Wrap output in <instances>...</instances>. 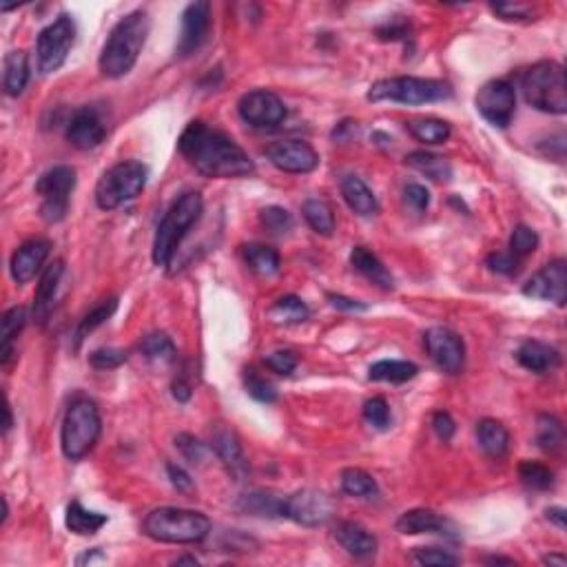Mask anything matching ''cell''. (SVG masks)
Segmentation results:
<instances>
[{"instance_id": "cell-33", "label": "cell", "mask_w": 567, "mask_h": 567, "mask_svg": "<svg viewBox=\"0 0 567 567\" xmlns=\"http://www.w3.org/2000/svg\"><path fill=\"white\" fill-rule=\"evenodd\" d=\"M536 445L545 455H559L565 445V425L556 415L536 416Z\"/></svg>"}, {"instance_id": "cell-47", "label": "cell", "mask_w": 567, "mask_h": 567, "mask_svg": "<svg viewBox=\"0 0 567 567\" xmlns=\"http://www.w3.org/2000/svg\"><path fill=\"white\" fill-rule=\"evenodd\" d=\"M129 359L127 350L122 348H113V346H107V348H98L89 355V364L95 370H115Z\"/></svg>"}, {"instance_id": "cell-64", "label": "cell", "mask_w": 567, "mask_h": 567, "mask_svg": "<svg viewBox=\"0 0 567 567\" xmlns=\"http://www.w3.org/2000/svg\"><path fill=\"white\" fill-rule=\"evenodd\" d=\"M175 565H182V563H189V565H198V559L195 556H182V559H175L173 561Z\"/></svg>"}, {"instance_id": "cell-14", "label": "cell", "mask_w": 567, "mask_h": 567, "mask_svg": "<svg viewBox=\"0 0 567 567\" xmlns=\"http://www.w3.org/2000/svg\"><path fill=\"white\" fill-rule=\"evenodd\" d=\"M425 353L445 375H461L465 368V344L455 330L435 326L424 335Z\"/></svg>"}, {"instance_id": "cell-44", "label": "cell", "mask_w": 567, "mask_h": 567, "mask_svg": "<svg viewBox=\"0 0 567 567\" xmlns=\"http://www.w3.org/2000/svg\"><path fill=\"white\" fill-rule=\"evenodd\" d=\"M536 249H539V235H536V230L525 227V224H516L510 235V253L514 255V258L525 259L530 258Z\"/></svg>"}, {"instance_id": "cell-50", "label": "cell", "mask_w": 567, "mask_h": 567, "mask_svg": "<svg viewBox=\"0 0 567 567\" xmlns=\"http://www.w3.org/2000/svg\"><path fill=\"white\" fill-rule=\"evenodd\" d=\"M485 266L496 275H503V278H512V275L519 273L521 269V259L514 258L510 250H496V253H490L488 259H485Z\"/></svg>"}, {"instance_id": "cell-39", "label": "cell", "mask_w": 567, "mask_h": 567, "mask_svg": "<svg viewBox=\"0 0 567 567\" xmlns=\"http://www.w3.org/2000/svg\"><path fill=\"white\" fill-rule=\"evenodd\" d=\"M406 129L413 135L416 142L424 144H444L448 142L450 135H453V129H450L448 122L439 118H416L406 122Z\"/></svg>"}, {"instance_id": "cell-25", "label": "cell", "mask_w": 567, "mask_h": 567, "mask_svg": "<svg viewBox=\"0 0 567 567\" xmlns=\"http://www.w3.org/2000/svg\"><path fill=\"white\" fill-rule=\"evenodd\" d=\"M514 357L525 370H530V373L534 375L552 373V370L561 364L559 350H556L554 346L539 339H525L523 344L516 348Z\"/></svg>"}, {"instance_id": "cell-38", "label": "cell", "mask_w": 567, "mask_h": 567, "mask_svg": "<svg viewBox=\"0 0 567 567\" xmlns=\"http://www.w3.org/2000/svg\"><path fill=\"white\" fill-rule=\"evenodd\" d=\"M302 215L306 224L322 238H330L335 233V213L326 200L308 198L302 204Z\"/></svg>"}, {"instance_id": "cell-42", "label": "cell", "mask_w": 567, "mask_h": 567, "mask_svg": "<svg viewBox=\"0 0 567 567\" xmlns=\"http://www.w3.org/2000/svg\"><path fill=\"white\" fill-rule=\"evenodd\" d=\"M519 479L523 481L525 488L534 492H548L554 488L556 474L548 465L539 464V461H521L519 465Z\"/></svg>"}, {"instance_id": "cell-30", "label": "cell", "mask_w": 567, "mask_h": 567, "mask_svg": "<svg viewBox=\"0 0 567 567\" xmlns=\"http://www.w3.org/2000/svg\"><path fill=\"white\" fill-rule=\"evenodd\" d=\"M3 87L5 93L18 98L23 95L24 89L29 84V76H32V69H29V56L24 52H9L5 56L3 63Z\"/></svg>"}, {"instance_id": "cell-22", "label": "cell", "mask_w": 567, "mask_h": 567, "mask_svg": "<svg viewBox=\"0 0 567 567\" xmlns=\"http://www.w3.org/2000/svg\"><path fill=\"white\" fill-rule=\"evenodd\" d=\"M210 448L215 450L218 459L222 461V465L227 468V473L233 476L235 481H244L249 476L250 468L249 461H246L244 448L240 444L238 435L229 428H218L210 439Z\"/></svg>"}, {"instance_id": "cell-37", "label": "cell", "mask_w": 567, "mask_h": 567, "mask_svg": "<svg viewBox=\"0 0 567 567\" xmlns=\"http://www.w3.org/2000/svg\"><path fill=\"white\" fill-rule=\"evenodd\" d=\"M269 318L273 324L279 326H295L304 324L310 318V308L304 304V299H299L298 295H284L278 302L270 306Z\"/></svg>"}, {"instance_id": "cell-6", "label": "cell", "mask_w": 567, "mask_h": 567, "mask_svg": "<svg viewBox=\"0 0 567 567\" xmlns=\"http://www.w3.org/2000/svg\"><path fill=\"white\" fill-rule=\"evenodd\" d=\"M525 103L536 112L550 115L567 113V84L563 64L556 60H541L532 64L521 80Z\"/></svg>"}, {"instance_id": "cell-62", "label": "cell", "mask_w": 567, "mask_h": 567, "mask_svg": "<svg viewBox=\"0 0 567 567\" xmlns=\"http://www.w3.org/2000/svg\"><path fill=\"white\" fill-rule=\"evenodd\" d=\"M12 425H14V416H12V406H9V401H7V404H5V425H3L5 435H7V433H9V430H12Z\"/></svg>"}, {"instance_id": "cell-31", "label": "cell", "mask_w": 567, "mask_h": 567, "mask_svg": "<svg viewBox=\"0 0 567 567\" xmlns=\"http://www.w3.org/2000/svg\"><path fill=\"white\" fill-rule=\"evenodd\" d=\"M406 164H408L410 169L419 171L421 175H425V178L433 180V182L445 184L453 180V164H450L444 155H436L419 149V152L408 153Z\"/></svg>"}, {"instance_id": "cell-46", "label": "cell", "mask_w": 567, "mask_h": 567, "mask_svg": "<svg viewBox=\"0 0 567 567\" xmlns=\"http://www.w3.org/2000/svg\"><path fill=\"white\" fill-rule=\"evenodd\" d=\"M175 448L180 450L182 459L189 461L191 465H202L209 455L207 445H204L198 436H193L189 433H180L178 436H175Z\"/></svg>"}, {"instance_id": "cell-60", "label": "cell", "mask_w": 567, "mask_h": 567, "mask_svg": "<svg viewBox=\"0 0 567 567\" xmlns=\"http://www.w3.org/2000/svg\"><path fill=\"white\" fill-rule=\"evenodd\" d=\"M103 561H107V556H104L98 548H93L92 552H84L83 556H78L76 563L78 565H93V563H103Z\"/></svg>"}, {"instance_id": "cell-21", "label": "cell", "mask_w": 567, "mask_h": 567, "mask_svg": "<svg viewBox=\"0 0 567 567\" xmlns=\"http://www.w3.org/2000/svg\"><path fill=\"white\" fill-rule=\"evenodd\" d=\"M333 536L341 545V550L357 561L373 559L379 550L377 536L357 521H337L333 528Z\"/></svg>"}, {"instance_id": "cell-58", "label": "cell", "mask_w": 567, "mask_h": 567, "mask_svg": "<svg viewBox=\"0 0 567 567\" xmlns=\"http://www.w3.org/2000/svg\"><path fill=\"white\" fill-rule=\"evenodd\" d=\"M171 393H173L175 401H180V404H187V401L193 397V386H191V381L187 377H175L173 384H171Z\"/></svg>"}, {"instance_id": "cell-26", "label": "cell", "mask_w": 567, "mask_h": 567, "mask_svg": "<svg viewBox=\"0 0 567 567\" xmlns=\"http://www.w3.org/2000/svg\"><path fill=\"white\" fill-rule=\"evenodd\" d=\"M350 266L357 270L359 275H364L370 284H375L381 290H395V278L386 264L381 262L377 255L373 253L366 246H355L350 250Z\"/></svg>"}, {"instance_id": "cell-17", "label": "cell", "mask_w": 567, "mask_h": 567, "mask_svg": "<svg viewBox=\"0 0 567 567\" xmlns=\"http://www.w3.org/2000/svg\"><path fill=\"white\" fill-rule=\"evenodd\" d=\"M210 29V3L207 0H198L191 3L182 12V29H180L178 38V52L180 58H189L191 54L198 52L204 44Z\"/></svg>"}, {"instance_id": "cell-51", "label": "cell", "mask_w": 567, "mask_h": 567, "mask_svg": "<svg viewBox=\"0 0 567 567\" xmlns=\"http://www.w3.org/2000/svg\"><path fill=\"white\" fill-rule=\"evenodd\" d=\"M264 364H266V368H270L273 373L288 377V375L295 373L299 361H298V355L290 353V350H275V353L266 355Z\"/></svg>"}, {"instance_id": "cell-32", "label": "cell", "mask_w": 567, "mask_h": 567, "mask_svg": "<svg viewBox=\"0 0 567 567\" xmlns=\"http://www.w3.org/2000/svg\"><path fill=\"white\" fill-rule=\"evenodd\" d=\"M107 514L87 510L80 501H72L67 505V514H64V525H67L69 532L78 536H93L95 532H100L107 525Z\"/></svg>"}, {"instance_id": "cell-55", "label": "cell", "mask_w": 567, "mask_h": 567, "mask_svg": "<svg viewBox=\"0 0 567 567\" xmlns=\"http://www.w3.org/2000/svg\"><path fill=\"white\" fill-rule=\"evenodd\" d=\"M433 428L436 436H439L444 444H448V441H453V436L456 433V424L453 419V415L445 413V410H439V413L433 415Z\"/></svg>"}, {"instance_id": "cell-18", "label": "cell", "mask_w": 567, "mask_h": 567, "mask_svg": "<svg viewBox=\"0 0 567 567\" xmlns=\"http://www.w3.org/2000/svg\"><path fill=\"white\" fill-rule=\"evenodd\" d=\"M67 142L78 152H93L107 138V124L93 107H80L67 122Z\"/></svg>"}, {"instance_id": "cell-40", "label": "cell", "mask_w": 567, "mask_h": 567, "mask_svg": "<svg viewBox=\"0 0 567 567\" xmlns=\"http://www.w3.org/2000/svg\"><path fill=\"white\" fill-rule=\"evenodd\" d=\"M341 490L355 499H375L379 494V485L375 476L361 468H346L341 473Z\"/></svg>"}, {"instance_id": "cell-4", "label": "cell", "mask_w": 567, "mask_h": 567, "mask_svg": "<svg viewBox=\"0 0 567 567\" xmlns=\"http://www.w3.org/2000/svg\"><path fill=\"white\" fill-rule=\"evenodd\" d=\"M142 534L155 543L193 545L202 543L210 534V519L198 510L155 508L144 516Z\"/></svg>"}, {"instance_id": "cell-1", "label": "cell", "mask_w": 567, "mask_h": 567, "mask_svg": "<svg viewBox=\"0 0 567 567\" xmlns=\"http://www.w3.org/2000/svg\"><path fill=\"white\" fill-rule=\"evenodd\" d=\"M180 153L204 178L238 180L255 173V162L230 135L210 129L202 120L187 124L178 140Z\"/></svg>"}, {"instance_id": "cell-8", "label": "cell", "mask_w": 567, "mask_h": 567, "mask_svg": "<svg viewBox=\"0 0 567 567\" xmlns=\"http://www.w3.org/2000/svg\"><path fill=\"white\" fill-rule=\"evenodd\" d=\"M147 167L138 160H122L100 175L95 184V204L103 210H115L138 198L147 187Z\"/></svg>"}, {"instance_id": "cell-57", "label": "cell", "mask_w": 567, "mask_h": 567, "mask_svg": "<svg viewBox=\"0 0 567 567\" xmlns=\"http://www.w3.org/2000/svg\"><path fill=\"white\" fill-rule=\"evenodd\" d=\"M492 12L503 20H530V12L521 5H492Z\"/></svg>"}, {"instance_id": "cell-52", "label": "cell", "mask_w": 567, "mask_h": 567, "mask_svg": "<svg viewBox=\"0 0 567 567\" xmlns=\"http://www.w3.org/2000/svg\"><path fill=\"white\" fill-rule=\"evenodd\" d=\"M404 202L406 207L413 209L415 213H425L430 207V191L424 184L410 182L404 187Z\"/></svg>"}, {"instance_id": "cell-12", "label": "cell", "mask_w": 567, "mask_h": 567, "mask_svg": "<svg viewBox=\"0 0 567 567\" xmlns=\"http://www.w3.org/2000/svg\"><path fill=\"white\" fill-rule=\"evenodd\" d=\"M474 107L485 122L496 129L510 127L516 113V92L508 80H490L476 92Z\"/></svg>"}, {"instance_id": "cell-23", "label": "cell", "mask_w": 567, "mask_h": 567, "mask_svg": "<svg viewBox=\"0 0 567 567\" xmlns=\"http://www.w3.org/2000/svg\"><path fill=\"white\" fill-rule=\"evenodd\" d=\"M63 273H64V262L63 259H56V262L49 264L47 269L43 270V275H40L36 295H34V308H32L34 322H36L38 326L47 324L49 315H52L54 299H56V295H58V286H60V279H63Z\"/></svg>"}, {"instance_id": "cell-34", "label": "cell", "mask_w": 567, "mask_h": 567, "mask_svg": "<svg viewBox=\"0 0 567 567\" xmlns=\"http://www.w3.org/2000/svg\"><path fill=\"white\" fill-rule=\"evenodd\" d=\"M416 375H419V366L404 359H381L368 370L370 381H384V384H406Z\"/></svg>"}, {"instance_id": "cell-19", "label": "cell", "mask_w": 567, "mask_h": 567, "mask_svg": "<svg viewBox=\"0 0 567 567\" xmlns=\"http://www.w3.org/2000/svg\"><path fill=\"white\" fill-rule=\"evenodd\" d=\"M399 534L406 536H419V534H436L444 539L459 541V530L450 519H445L439 512L428 508H415L404 512L395 523Z\"/></svg>"}, {"instance_id": "cell-2", "label": "cell", "mask_w": 567, "mask_h": 567, "mask_svg": "<svg viewBox=\"0 0 567 567\" xmlns=\"http://www.w3.org/2000/svg\"><path fill=\"white\" fill-rule=\"evenodd\" d=\"M149 32H152V20L142 9H135V12L120 18L112 34H109L107 43L103 44V52H100V73L109 80L127 76L138 63L144 44H147Z\"/></svg>"}, {"instance_id": "cell-20", "label": "cell", "mask_w": 567, "mask_h": 567, "mask_svg": "<svg viewBox=\"0 0 567 567\" xmlns=\"http://www.w3.org/2000/svg\"><path fill=\"white\" fill-rule=\"evenodd\" d=\"M49 253H52V242L49 240H29L24 242L16 253L12 255L9 262V273L16 284H27L43 270L44 262H47Z\"/></svg>"}, {"instance_id": "cell-28", "label": "cell", "mask_w": 567, "mask_h": 567, "mask_svg": "<svg viewBox=\"0 0 567 567\" xmlns=\"http://www.w3.org/2000/svg\"><path fill=\"white\" fill-rule=\"evenodd\" d=\"M284 499L286 496L273 494V492L253 490L240 496L238 510L250 516H262V519H284Z\"/></svg>"}, {"instance_id": "cell-45", "label": "cell", "mask_w": 567, "mask_h": 567, "mask_svg": "<svg viewBox=\"0 0 567 567\" xmlns=\"http://www.w3.org/2000/svg\"><path fill=\"white\" fill-rule=\"evenodd\" d=\"M259 222L273 235H288L295 227L293 215L284 207H266L259 210Z\"/></svg>"}, {"instance_id": "cell-29", "label": "cell", "mask_w": 567, "mask_h": 567, "mask_svg": "<svg viewBox=\"0 0 567 567\" xmlns=\"http://www.w3.org/2000/svg\"><path fill=\"white\" fill-rule=\"evenodd\" d=\"M27 319V308H23V306H14V308H9L3 315V328H0V337H3V344H0V364H3V368H9L12 361L16 359L14 341L23 333Z\"/></svg>"}, {"instance_id": "cell-9", "label": "cell", "mask_w": 567, "mask_h": 567, "mask_svg": "<svg viewBox=\"0 0 567 567\" xmlns=\"http://www.w3.org/2000/svg\"><path fill=\"white\" fill-rule=\"evenodd\" d=\"M76 169L69 164H58L44 171L36 182V195L40 198V218L47 224H58L67 218L69 200L76 189Z\"/></svg>"}, {"instance_id": "cell-61", "label": "cell", "mask_w": 567, "mask_h": 567, "mask_svg": "<svg viewBox=\"0 0 567 567\" xmlns=\"http://www.w3.org/2000/svg\"><path fill=\"white\" fill-rule=\"evenodd\" d=\"M543 563L545 565H554V567H565L567 559L563 554H545L543 556Z\"/></svg>"}, {"instance_id": "cell-43", "label": "cell", "mask_w": 567, "mask_h": 567, "mask_svg": "<svg viewBox=\"0 0 567 567\" xmlns=\"http://www.w3.org/2000/svg\"><path fill=\"white\" fill-rule=\"evenodd\" d=\"M244 388L249 393V397H253L259 404H275L278 401V388L270 384L264 375H259L255 368L244 370Z\"/></svg>"}, {"instance_id": "cell-7", "label": "cell", "mask_w": 567, "mask_h": 567, "mask_svg": "<svg viewBox=\"0 0 567 567\" xmlns=\"http://www.w3.org/2000/svg\"><path fill=\"white\" fill-rule=\"evenodd\" d=\"M366 98L370 103H395L419 107V104L445 103V100L453 98V87L444 83V80L435 78L397 76L377 80V83L370 84Z\"/></svg>"}, {"instance_id": "cell-48", "label": "cell", "mask_w": 567, "mask_h": 567, "mask_svg": "<svg viewBox=\"0 0 567 567\" xmlns=\"http://www.w3.org/2000/svg\"><path fill=\"white\" fill-rule=\"evenodd\" d=\"M366 424L375 430H386L390 425V406L384 397H373L364 404Z\"/></svg>"}, {"instance_id": "cell-35", "label": "cell", "mask_w": 567, "mask_h": 567, "mask_svg": "<svg viewBox=\"0 0 567 567\" xmlns=\"http://www.w3.org/2000/svg\"><path fill=\"white\" fill-rule=\"evenodd\" d=\"M244 262L259 278H273L282 269V258L275 249L266 244H249L244 246Z\"/></svg>"}, {"instance_id": "cell-63", "label": "cell", "mask_w": 567, "mask_h": 567, "mask_svg": "<svg viewBox=\"0 0 567 567\" xmlns=\"http://www.w3.org/2000/svg\"><path fill=\"white\" fill-rule=\"evenodd\" d=\"M485 563H505V565H512L514 561L512 559H503V556H490V559H485Z\"/></svg>"}, {"instance_id": "cell-11", "label": "cell", "mask_w": 567, "mask_h": 567, "mask_svg": "<svg viewBox=\"0 0 567 567\" xmlns=\"http://www.w3.org/2000/svg\"><path fill=\"white\" fill-rule=\"evenodd\" d=\"M335 499L322 490L306 488L284 499V519L304 528H319L335 516Z\"/></svg>"}, {"instance_id": "cell-5", "label": "cell", "mask_w": 567, "mask_h": 567, "mask_svg": "<svg viewBox=\"0 0 567 567\" xmlns=\"http://www.w3.org/2000/svg\"><path fill=\"white\" fill-rule=\"evenodd\" d=\"M103 435L98 406L87 397H76L67 406L60 424V448L69 461L84 459Z\"/></svg>"}, {"instance_id": "cell-15", "label": "cell", "mask_w": 567, "mask_h": 567, "mask_svg": "<svg viewBox=\"0 0 567 567\" xmlns=\"http://www.w3.org/2000/svg\"><path fill=\"white\" fill-rule=\"evenodd\" d=\"M523 295L539 302H552L561 308L567 299V264L565 259H552L536 270L523 284Z\"/></svg>"}, {"instance_id": "cell-41", "label": "cell", "mask_w": 567, "mask_h": 567, "mask_svg": "<svg viewBox=\"0 0 567 567\" xmlns=\"http://www.w3.org/2000/svg\"><path fill=\"white\" fill-rule=\"evenodd\" d=\"M118 310V298H109V299H103L98 306H93L92 310H89L87 315H84L83 319H80L78 328H76V348L80 344H83L84 339L89 337V335L93 333V330H98L100 326L107 324L109 319L113 318V313Z\"/></svg>"}, {"instance_id": "cell-49", "label": "cell", "mask_w": 567, "mask_h": 567, "mask_svg": "<svg viewBox=\"0 0 567 567\" xmlns=\"http://www.w3.org/2000/svg\"><path fill=\"white\" fill-rule=\"evenodd\" d=\"M413 561L416 565H459L461 559L450 550L439 548H415Z\"/></svg>"}, {"instance_id": "cell-56", "label": "cell", "mask_w": 567, "mask_h": 567, "mask_svg": "<svg viewBox=\"0 0 567 567\" xmlns=\"http://www.w3.org/2000/svg\"><path fill=\"white\" fill-rule=\"evenodd\" d=\"M326 298H328V302L333 308L344 310V313H361V310H368V306L357 302V299H353V298H346V295L328 293Z\"/></svg>"}, {"instance_id": "cell-24", "label": "cell", "mask_w": 567, "mask_h": 567, "mask_svg": "<svg viewBox=\"0 0 567 567\" xmlns=\"http://www.w3.org/2000/svg\"><path fill=\"white\" fill-rule=\"evenodd\" d=\"M339 189L346 207L353 210L355 215H359V218H377L381 210L377 195L373 193V189L359 175H344Z\"/></svg>"}, {"instance_id": "cell-59", "label": "cell", "mask_w": 567, "mask_h": 567, "mask_svg": "<svg viewBox=\"0 0 567 567\" xmlns=\"http://www.w3.org/2000/svg\"><path fill=\"white\" fill-rule=\"evenodd\" d=\"M545 519H548L550 523H554L559 530H565L567 512L565 508H561V505H552V508L545 510Z\"/></svg>"}, {"instance_id": "cell-27", "label": "cell", "mask_w": 567, "mask_h": 567, "mask_svg": "<svg viewBox=\"0 0 567 567\" xmlns=\"http://www.w3.org/2000/svg\"><path fill=\"white\" fill-rule=\"evenodd\" d=\"M476 444H479L481 453L490 456V459H505L510 450L508 428L496 419H481L476 424Z\"/></svg>"}, {"instance_id": "cell-3", "label": "cell", "mask_w": 567, "mask_h": 567, "mask_svg": "<svg viewBox=\"0 0 567 567\" xmlns=\"http://www.w3.org/2000/svg\"><path fill=\"white\" fill-rule=\"evenodd\" d=\"M202 210L204 200L198 191H187V193H182L171 204V209L164 213L162 222L158 224V230H155L152 249L155 266L164 269V266L173 262L180 244L184 242L189 230L198 224V220L202 218Z\"/></svg>"}, {"instance_id": "cell-16", "label": "cell", "mask_w": 567, "mask_h": 567, "mask_svg": "<svg viewBox=\"0 0 567 567\" xmlns=\"http://www.w3.org/2000/svg\"><path fill=\"white\" fill-rule=\"evenodd\" d=\"M266 158L278 171L293 175L313 173L319 167V155L304 140H279L266 147Z\"/></svg>"}, {"instance_id": "cell-36", "label": "cell", "mask_w": 567, "mask_h": 567, "mask_svg": "<svg viewBox=\"0 0 567 567\" xmlns=\"http://www.w3.org/2000/svg\"><path fill=\"white\" fill-rule=\"evenodd\" d=\"M140 353L153 366H171L178 359V348L167 333H152L140 341Z\"/></svg>"}, {"instance_id": "cell-53", "label": "cell", "mask_w": 567, "mask_h": 567, "mask_svg": "<svg viewBox=\"0 0 567 567\" xmlns=\"http://www.w3.org/2000/svg\"><path fill=\"white\" fill-rule=\"evenodd\" d=\"M377 36H379V40H390V43H395V40L410 38V23L401 16L390 18L388 23H384L381 27H377Z\"/></svg>"}, {"instance_id": "cell-13", "label": "cell", "mask_w": 567, "mask_h": 567, "mask_svg": "<svg viewBox=\"0 0 567 567\" xmlns=\"http://www.w3.org/2000/svg\"><path fill=\"white\" fill-rule=\"evenodd\" d=\"M238 112L249 127L259 129V132L278 129L288 115L282 98L269 89H253V92L244 93L238 103Z\"/></svg>"}, {"instance_id": "cell-10", "label": "cell", "mask_w": 567, "mask_h": 567, "mask_svg": "<svg viewBox=\"0 0 567 567\" xmlns=\"http://www.w3.org/2000/svg\"><path fill=\"white\" fill-rule=\"evenodd\" d=\"M73 43H76V23L69 14H60L52 24L38 34L36 40V60L38 72L43 76L56 73L67 60L69 52H72Z\"/></svg>"}, {"instance_id": "cell-54", "label": "cell", "mask_w": 567, "mask_h": 567, "mask_svg": "<svg viewBox=\"0 0 567 567\" xmlns=\"http://www.w3.org/2000/svg\"><path fill=\"white\" fill-rule=\"evenodd\" d=\"M167 474H169L171 485H173L175 490L182 492V494H193L195 484H193V479H191V474L187 473V470L182 468V465L167 464Z\"/></svg>"}]
</instances>
